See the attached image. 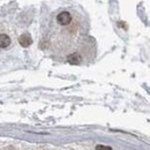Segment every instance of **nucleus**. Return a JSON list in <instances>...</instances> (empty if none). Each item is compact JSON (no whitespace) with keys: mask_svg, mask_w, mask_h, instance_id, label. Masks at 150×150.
Returning <instances> with one entry per match:
<instances>
[{"mask_svg":"<svg viewBox=\"0 0 150 150\" xmlns=\"http://www.w3.org/2000/svg\"><path fill=\"white\" fill-rule=\"evenodd\" d=\"M57 21H58V23L61 24V25H67V24H69L71 21H72V15H71V13H68V12H61V13L58 14Z\"/></svg>","mask_w":150,"mask_h":150,"instance_id":"1","label":"nucleus"},{"mask_svg":"<svg viewBox=\"0 0 150 150\" xmlns=\"http://www.w3.org/2000/svg\"><path fill=\"white\" fill-rule=\"evenodd\" d=\"M19 43H20V45L23 46V47H28V46H30L31 43H33L31 36H30L29 34H23V35H21L19 38Z\"/></svg>","mask_w":150,"mask_h":150,"instance_id":"2","label":"nucleus"},{"mask_svg":"<svg viewBox=\"0 0 150 150\" xmlns=\"http://www.w3.org/2000/svg\"><path fill=\"white\" fill-rule=\"evenodd\" d=\"M9 45H11V38L8 37L7 35H5V34H1L0 35V47L5 49V47H7Z\"/></svg>","mask_w":150,"mask_h":150,"instance_id":"3","label":"nucleus"},{"mask_svg":"<svg viewBox=\"0 0 150 150\" xmlns=\"http://www.w3.org/2000/svg\"><path fill=\"white\" fill-rule=\"evenodd\" d=\"M68 61H69L71 64H73V65H76V64H79V62L81 61V58H80V56H79L77 53H74V54L68 57Z\"/></svg>","mask_w":150,"mask_h":150,"instance_id":"4","label":"nucleus"},{"mask_svg":"<svg viewBox=\"0 0 150 150\" xmlns=\"http://www.w3.org/2000/svg\"><path fill=\"white\" fill-rule=\"evenodd\" d=\"M96 149L97 150H112L110 147H105V146H97Z\"/></svg>","mask_w":150,"mask_h":150,"instance_id":"5","label":"nucleus"}]
</instances>
